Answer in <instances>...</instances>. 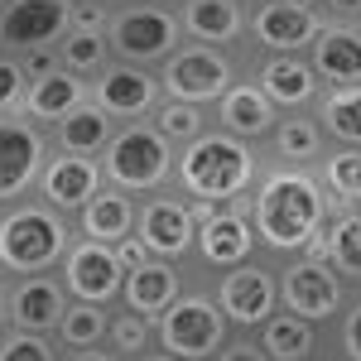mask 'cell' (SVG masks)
I'll list each match as a JSON object with an SVG mask.
<instances>
[{
	"instance_id": "cell-20",
	"label": "cell",
	"mask_w": 361,
	"mask_h": 361,
	"mask_svg": "<svg viewBox=\"0 0 361 361\" xmlns=\"http://www.w3.org/2000/svg\"><path fill=\"white\" fill-rule=\"evenodd\" d=\"M63 313H68V294H63L58 275L10 279V289H5V318H10V328H15V333L54 337Z\"/></svg>"
},
{
	"instance_id": "cell-29",
	"label": "cell",
	"mask_w": 361,
	"mask_h": 361,
	"mask_svg": "<svg viewBox=\"0 0 361 361\" xmlns=\"http://www.w3.org/2000/svg\"><path fill=\"white\" fill-rule=\"evenodd\" d=\"M323 246H328V270L347 284V294H357L361 289V207H347V212L328 217Z\"/></svg>"
},
{
	"instance_id": "cell-33",
	"label": "cell",
	"mask_w": 361,
	"mask_h": 361,
	"mask_svg": "<svg viewBox=\"0 0 361 361\" xmlns=\"http://www.w3.org/2000/svg\"><path fill=\"white\" fill-rule=\"evenodd\" d=\"M106 313L111 308H87V304H68V313L58 318L54 347L58 352H92L106 342Z\"/></svg>"
},
{
	"instance_id": "cell-47",
	"label": "cell",
	"mask_w": 361,
	"mask_h": 361,
	"mask_svg": "<svg viewBox=\"0 0 361 361\" xmlns=\"http://www.w3.org/2000/svg\"><path fill=\"white\" fill-rule=\"evenodd\" d=\"M308 361H333V357H328V352H318V357H308Z\"/></svg>"
},
{
	"instance_id": "cell-32",
	"label": "cell",
	"mask_w": 361,
	"mask_h": 361,
	"mask_svg": "<svg viewBox=\"0 0 361 361\" xmlns=\"http://www.w3.org/2000/svg\"><path fill=\"white\" fill-rule=\"evenodd\" d=\"M58 68L63 73H73V78H82V82H92L106 63H111V49H106V34H82V29H68L63 39H58Z\"/></svg>"
},
{
	"instance_id": "cell-5",
	"label": "cell",
	"mask_w": 361,
	"mask_h": 361,
	"mask_svg": "<svg viewBox=\"0 0 361 361\" xmlns=\"http://www.w3.org/2000/svg\"><path fill=\"white\" fill-rule=\"evenodd\" d=\"M102 34H106V49L116 63L149 68V73H159L183 49L178 15L169 5H145V0H111V20Z\"/></svg>"
},
{
	"instance_id": "cell-31",
	"label": "cell",
	"mask_w": 361,
	"mask_h": 361,
	"mask_svg": "<svg viewBox=\"0 0 361 361\" xmlns=\"http://www.w3.org/2000/svg\"><path fill=\"white\" fill-rule=\"evenodd\" d=\"M313 178H318V188H323L333 212L361 207V149H323Z\"/></svg>"
},
{
	"instance_id": "cell-18",
	"label": "cell",
	"mask_w": 361,
	"mask_h": 361,
	"mask_svg": "<svg viewBox=\"0 0 361 361\" xmlns=\"http://www.w3.org/2000/svg\"><path fill=\"white\" fill-rule=\"evenodd\" d=\"M173 15L183 29V44L217 49L231 58L246 54V0H178Z\"/></svg>"
},
{
	"instance_id": "cell-45",
	"label": "cell",
	"mask_w": 361,
	"mask_h": 361,
	"mask_svg": "<svg viewBox=\"0 0 361 361\" xmlns=\"http://www.w3.org/2000/svg\"><path fill=\"white\" fill-rule=\"evenodd\" d=\"M140 361H173V357H164V352L154 347V352H145V357H140Z\"/></svg>"
},
{
	"instance_id": "cell-24",
	"label": "cell",
	"mask_w": 361,
	"mask_h": 361,
	"mask_svg": "<svg viewBox=\"0 0 361 361\" xmlns=\"http://www.w3.org/2000/svg\"><path fill=\"white\" fill-rule=\"evenodd\" d=\"M78 106H87V82H82V78H73V73H63V68H49V73L29 78V92H25L20 116L49 135L58 121H68Z\"/></svg>"
},
{
	"instance_id": "cell-39",
	"label": "cell",
	"mask_w": 361,
	"mask_h": 361,
	"mask_svg": "<svg viewBox=\"0 0 361 361\" xmlns=\"http://www.w3.org/2000/svg\"><path fill=\"white\" fill-rule=\"evenodd\" d=\"M106 20H111V0H73V5H68V29L102 34Z\"/></svg>"
},
{
	"instance_id": "cell-42",
	"label": "cell",
	"mask_w": 361,
	"mask_h": 361,
	"mask_svg": "<svg viewBox=\"0 0 361 361\" xmlns=\"http://www.w3.org/2000/svg\"><path fill=\"white\" fill-rule=\"evenodd\" d=\"M111 255H116V265H121V270H135V265H145V260H149V250L140 246L135 236H126L121 246H111Z\"/></svg>"
},
{
	"instance_id": "cell-16",
	"label": "cell",
	"mask_w": 361,
	"mask_h": 361,
	"mask_svg": "<svg viewBox=\"0 0 361 361\" xmlns=\"http://www.w3.org/2000/svg\"><path fill=\"white\" fill-rule=\"evenodd\" d=\"M241 78L260 87V97L275 106L279 116H294V111H313L318 102V78L308 68V58L299 54H246L241 58Z\"/></svg>"
},
{
	"instance_id": "cell-34",
	"label": "cell",
	"mask_w": 361,
	"mask_h": 361,
	"mask_svg": "<svg viewBox=\"0 0 361 361\" xmlns=\"http://www.w3.org/2000/svg\"><path fill=\"white\" fill-rule=\"evenodd\" d=\"M116 361H140L145 352H154V323L149 318H135L126 308H111L106 313V342H102Z\"/></svg>"
},
{
	"instance_id": "cell-11",
	"label": "cell",
	"mask_w": 361,
	"mask_h": 361,
	"mask_svg": "<svg viewBox=\"0 0 361 361\" xmlns=\"http://www.w3.org/2000/svg\"><path fill=\"white\" fill-rule=\"evenodd\" d=\"M193 236H197V226L188 217V202L173 188L135 202V241L149 250V260H169V265L188 270L193 265Z\"/></svg>"
},
{
	"instance_id": "cell-48",
	"label": "cell",
	"mask_w": 361,
	"mask_h": 361,
	"mask_svg": "<svg viewBox=\"0 0 361 361\" xmlns=\"http://www.w3.org/2000/svg\"><path fill=\"white\" fill-rule=\"evenodd\" d=\"M0 10H10V0H0Z\"/></svg>"
},
{
	"instance_id": "cell-44",
	"label": "cell",
	"mask_w": 361,
	"mask_h": 361,
	"mask_svg": "<svg viewBox=\"0 0 361 361\" xmlns=\"http://www.w3.org/2000/svg\"><path fill=\"white\" fill-rule=\"evenodd\" d=\"M5 289H10V279L0 275V333H5V328H10V318H5Z\"/></svg>"
},
{
	"instance_id": "cell-35",
	"label": "cell",
	"mask_w": 361,
	"mask_h": 361,
	"mask_svg": "<svg viewBox=\"0 0 361 361\" xmlns=\"http://www.w3.org/2000/svg\"><path fill=\"white\" fill-rule=\"evenodd\" d=\"M149 126L164 135V145L173 149H183V145H193L207 126H212V116L202 111V106H183V102H159L154 116H149Z\"/></svg>"
},
{
	"instance_id": "cell-2",
	"label": "cell",
	"mask_w": 361,
	"mask_h": 361,
	"mask_svg": "<svg viewBox=\"0 0 361 361\" xmlns=\"http://www.w3.org/2000/svg\"><path fill=\"white\" fill-rule=\"evenodd\" d=\"M260 169H265L260 145H246V140L207 126L193 145L173 149V178H169V188L183 197V202L236 207V202L255 188Z\"/></svg>"
},
{
	"instance_id": "cell-10",
	"label": "cell",
	"mask_w": 361,
	"mask_h": 361,
	"mask_svg": "<svg viewBox=\"0 0 361 361\" xmlns=\"http://www.w3.org/2000/svg\"><path fill=\"white\" fill-rule=\"evenodd\" d=\"M323 15L313 0H250L246 5V54H308ZM241 54V58H246Z\"/></svg>"
},
{
	"instance_id": "cell-38",
	"label": "cell",
	"mask_w": 361,
	"mask_h": 361,
	"mask_svg": "<svg viewBox=\"0 0 361 361\" xmlns=\"http://www.w3.org/2000/svg\"><path fill=\"white\" fill-rule=\"evenodd\" d=\"M25 92H29L25 63L0 54V116H20V106H25Z\"/></svg>"
},
{
	"instance_id": "cell-43",
	"label": "cell",
	"mask_w": 361,
	"mask_h": 361,
	"mask_svg": "<svg viewBox=\"0 0 361 361\" xmlns=\"http://www.w3.org/2000/svg\"><path fill=\"white\" fill-rule=\"evenodd\" d=\"M58 361H116L106 347H92V352H63Z\"/></svg>"
},
{
	"instance_id": "cell-6",
	"label": "cell",
	"mask_w": 361,
	"mask_h": 361,
	"mask_svg": "<svg viewBox=\"0 0 361 361\" xmlns=\"http://www.w3.org/2000/svg\"><path fill=\"white\" fill-rule=\"evenodd\" d=\"M226 323L207 284H188L173 304L154 318V347L173 361H212L226 347Z\"/></svg>"
},
{
	"instance_id": "cell-49",
	"label": "cell",
	"mask_w": 361,
	"mask_h": 361,
	"mask_svg": "<svg viewBox=\"0 0 361 361\" xmlns=\"http://www.w3.org/2000/svg\"><path fill=\"white\" fill-rule=\"evenodd\" d=\"M246 5H250V0H246Z\"/></svg>"
},
{
	"instance_id": "cell-27",
	"label": "cell",
	"mask_w": 361,
	"mask_h": 361,
	"mask_svg": "<svg viewBox=\"0 0 361 361\" xmlns=\"http://www.w3.org/2000/svg\"><path fill=\"white\" fill-rule=\"evenodd\" d=\"M308 116L318 121L328 149H361V87L318 92V102H313Z\"/></svg>"
},
{
	"instance_id": "cell-25",
	"label": "cell",
	"mask_w": 361,
	"mask_h": 361,
	"mask_svg": "<svg viewBox=\"0 0 361 361\" xmlns=\"http://www.w3.org/2000/svg\"><path fill=\"white\" fill-rule=\"evenodd\" d=\"M323 149H328V140H323L318 121H313L308 111L279 116L275 130L265 135V145H260V154H265L270 164H284V169H318Z\"/></svg>"
},
{
	"instance_id": "cell-4",
	"label": "cell",
	"mask_w": 361,
	"mask_h": 361,
	"mask_svg": "<svg viewBox=\"0 0 361 361\" xmlns=\"http://www.w3.org/2000/svg\"><path fill=\"white\" fill-rule=\"evenodd\" d=\"M102 183L126 197H154L169 188L173 178V145H164V135L149 121H130L116 126V135L106 140V149L97 154Z\"/></svg>"
},
{
	"instance_id": "cell-1",
	"label": "cell",
	"mask_w": 361,
	"mask_h": 361,
	"mask_svg": "<svg viewBox=\"0 0 361 361\" xmlns=\"http://www.w3.org/2000/svg\"><path fill=\"white\" fill-rule=\"evenodd\" d=\"M333 207L318 188L313 169H284L270 164L260 169L255 188H250V231L265 260H294L304 255V246L328 226Z\"/></svg>"
},
{
	"instance_id": "cell-26",
	"label": "cell",
	"mask_w": 361,
	"mask_h": 361,
	"mask_svg": "<svg viewBox=\"0 0 361 361\" xmlns=\"http://www.w3.org/2000/svg\"><path fill=\"white\" fill-rule=\"evenodd\" d=\"M73 236L92 241V246H121L126 236H135V197L116 193V188H102L73 217Z\"/></svg>"
},
{
	"instance_id": "cell-3",
	"label": "cell",
	"mask_w": 361,
	"mask_h": 361,
	"mask_svg": "<svg viewBox=\"0 0 361 361\" xmlns=\"http://www.w3.org/2000/svg\"><path fill=\"white\" fill-rule=\"evenodd\" d=\"M68 246H73V222L44 207L39 197H25L0 212V275L5 279L54 275Z\"/></svg>"
},
{
	"instance_id": "cell-19",
	"label": "cell",
	"mask_w": 361,
	"mask_h": 361,
	"mask_svg": "<svg viewBox=\"0 0 361 361\" xmlns=\"http://www.w3.org/2000/svg\"><path fill=\"white\" fill-rule=\"evenodd\" d=\"M102 188H106V183H102L97 159H78V154H58V149H49L44 173H39V183H34V197L73 222V217H78Z\"/></svg>"
},
{
	"instance_id": "cell-40",
	"label": "cell",
	"mask_w": 361,
	"mask_h": 361,
	"mask_svg": "<svg viewBox=\"0 0 361 361\" xmlns=\"http://www.w3.org/2000/svg\"><path fill=\"white\" fill-rule=\"evenodd\" d=\"M323 25H361V0H313Z\"/></svg>"
},
{
	"instance_id": "cell-30",
	"label": "cell",
	"mask_w": 361,
	"mask_h": 361,
	"mask_svg": "<svg viewBox=\"0 0 361 361\" xmlns=\"http://www.w3.org/2000/svg\"><path fill=\"white\" fill-rule=\"evenodd\" d=\"M111 135H116V121H111V116H102L92 102H87V106H78L68 121H58L54 130H49V145H54L58 154L97 159V154L106 149V140H111Z\"/></svg>"
},
{
	"instance_id": "cell-12",
	"label": "cell",
	"mask_w": 361,
	"mask_h": 361,
	"mask_svg": "<svg viewBox=\"0 0 361 361\" xmlns=\"http://www.w3.org/2000/svg\"><path fill=\"white\" fill-rule=\"evenodd\" d=\"M58 284L68 294V304H87V308H116L121 304V284H126V270L116 265L111 246H92V241H78L63 250L58 260Z\"/></svg>"
},
{
	"instance_id": "cell-21",
	"label": "cell",
	"mask_w": 361,
	"mask_h": 361,
	"mask_svg": "<svg viewBox=\"0 0 361 361\" xmlns=\"http://www.w3.org/2000/svg\"><path fill=\"white\" fill-rule=\"evenodd\" d=\"M304 58L323 92L361 87V25H323Z\"/></svg>"
},
{
	"instance_id": "cell-7",
	"label": "cell",
	"mask_w": 361,
	"mask_h": 361,
	"mask_svg": "<svg viewBox=\"0 0 361 361\" xmlns=\"http://www.w3.org/2000/svg\"><path fill=\"white\" fill-rule=\"evenodd\" d=\"M207 294L222 313L226 333L231 337H250L265 318L279 313V265L255 255L236 270H222V275H207Z\"/></svg>"
},
{
	"instance_id": "cell-37",
	"label": "cell",
	"mask_w": 361,
	"mask_h": 361,
	"mask_svg": "<svg viewBox=\"0 0 361 361\" xmlns=\"http://www.w3.org/2000/svg\"><path fill=\"white\" fill-rule=\"evenodd\" d=\"M63 352L54 347V337H34V333H0V361H58Z\"/></svg>"
},
{
	"instance_id": "cell-46",
	"label": "cell",
	"mask_w": 361,
	"mask_h": 361,
	"mask_svg": "<svg viewBox=\"0 0 361 361\" xmlns=\"http://www.w3.org/2000/svg\"><path fill=\"white\" fill-rule=\"evenodd\" d=\"M145 5H169V10H173V5H178V0H145Z\"/></svg>"
},
{
	"instance_id": "cell-14",
	"label": "cell",
	"mask_w": 361,
	"mask_h": 361,
	"mask_svg": "<svg viewBox=\"0 0 361 361\" xmlns=\"http://www.w3.org/2000/svg\"><path fill=\"white\" fill-rule=\"evenodd\" d=\"M255 255H260V246H255V231H250V193L236 207H217V212H207V222H197L193 265L202 275L236 270V265H246Z\"/></svg>"
},
{
	"instance_id": "cell-8",
	"label": "cell",
	"mask_w": 361,
	"mask_h": 361,
	"mask_svg": "<svg viewBox=\"0 0 361 361\" xmlns=\"http://www.w3.org/2000/svg\"><path fill=\"white\" fill-rule=\"evenodd\" d=\"M342 308H347V284L328 265L304 260V255L279 260V313H289V318H299L308 328L328 333Z\"/></svg>"
},
{
	"instance_id": "cell-41",
	"label": "cell",
	"mask_w": 361,
	"mask_h": 361,
	"mask_svg": "<svg viewBox=\"0 0 361 361\" xmlns=\"http://www.w3.org/2000/svg\"><path fill=\"white\" fill-rule=\"evenodd\" d=\"M212 361H265V357H260V347L250 337H226V347Z\"/></svg>"
},
{
	"instance_id": "cell-15",
	"label": "cell",
	"mask_w": 361,
	"mask_h": 361,
	"mask_svg": "<svg viewBox=\"0 0 361 361\" xmlns=\"http://www.w3.org/2000/svg\"><path fill=\"white\" fill-rule=\"evenodd\" d=\"M49 135L25 116H0V212L34 197V183L49 159Z\"/></svg>"
},
{
	"instance_id": "cell-13",
	"label": "cell",
	"mask_w": 361,
	"mask_h": 361,
	"mask_svg": "<svg viewBox=\"0 0 361 361\" xmlns=\"http://www.w3.org/2000/svg\"><path fill=\"white\" fill-rule=\"evenodd\" d=\"M87 102L102 116H111L116 126H130V121H149L154 106L164 102V87L159 73L149 68H130V63H106L92 82H87Z\"/></svg>"
},
{
	"instance_id": "cell-22",
	"label": "cell",
	"mask_w": 361,
	"mask_h": 361,
	"mask_svg": "<svg viewBox=\"0 0 361 361\" xmlns=\"http://www.w3.org/2000/svg\"><path fill=\"white\" fill-rule=\"evenodd\" d=\"M193 279H188V270L183 265H169V260H145V265H135V270H126V284H121V304L126 313H135V318H159L183 289H188Z\"/></svg>"
},
{
	"instance_id": "cell-9",
	"label": "cell",
	"mask_w": 361,
	"mask_h": 361,
	"mask_svg": "<svg viewBox=\"0 0 361 361\" xmlns=\"http://www.w3.org/2000/svg\"><path fill=\"white\" fill-rule=\"evenodd\" d=\"M236 78H241V58L217 54V49H197V44H183V49L159 68L164 102H183V106H202V111H212L217 97H222Z\"/></svg>"
},
{
	"instance_id": "cell-36",
	"label": "cell",
	"mask_w": 361,
	"mask_h": 361,
	"mask_svg": "<svg viewBox=\"0 0 361 361\" xmlns=\"http://www.w3.org/2000/svg\"><path fill=\"white\" fill-rule=\"evenodd\" d=\"M323 352L333 361H361V289L347 294V308L337 313V323L323 333Z\"/></svg>"
},
{
	"instance_id": "cell-17",
	"label": "cell",
	"mask_w": 361,
	"mask_h": 361,
	"mask_svg": "<svg viewBox=\"0 0 361 361\" xmlns=\"http://www.w3.org/2000/svg\"><path fill=\"white\" fill-rule=\"evenodd\" d=\"M68 5L73 0H10V10H0V54L29 58L58 49L68 34Z\"/></svg>"
},
{
	"instance_id": "cell-28",
	"label": "cell",
	"mask_w": 361,
	"mask_h": 361,
	"mask_svg": "<svg viewBox=\"0 0 361 361\" xmlns=\"http://www.w3.org/2000/svg\"><path fill=\"white\" fill-rule=\"evenodd\" d=\"M250 342L260 347V357L265 361H308L323 352V333L318 328H308L299 318H289V313H275V318H265Z\"/></svg>"
},
{
	"instance_id": "cell-23",
	"label": "cell",
	"mask_w": 361,
	"mask_h": 361,
	"mask_svg": "<svg viewBox=\"0 0 361 361\" xmlns=\"http://www.w3.org/2000/svg\"><path fill=\"white\" fill-rule=\"evenodd\" d=\"M207 116H212L217 130L246 140V145H265V135L275 130V121H279V111L260 97V87L250 82V78H236V82L217 97V106Z\"/></svg>"
}]
</instances>
